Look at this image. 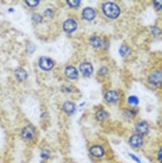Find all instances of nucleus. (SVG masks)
<instances>
[{
  "mask_svg": "<svg viewBox=\"0 0 162 163\" xmlns=\"http://www.w3.org/2000/svg\"><path fill=\"white\" fill-rule=\"evenodd\" d=\"M62 108H63V111L68 114H72L75 111V105L71 101H66L63 105Z\"/></svg>",
  "mask_w": 162,
  "mask_h": 163,
  "instance_id": "ddd939ff",
  "label": "nucleus"
},
{
  "mask_svg": "<svg viewBox=\"0 0 162 163\" xmlns=\"http://www.w3.org/2000/svg\"><path fill=\"white\" fill-rule=\"evenodd\" d=\"M135 129H136L137 134L141 135V136H144V135H147L148 132V125L146 122L141 121L137 124Z\"/></svg>",
  "mask_w": 162,
  "mask_h": 163,
  "instance_id": "20e7f679",
  "label": "nucleus"
},
{
  "mask_svg": "<svg viewBox=\"0 0 162 163\" xmlns=\"http://www.w3.org/2000/svg\"><path fill=\"white\" fill-rule=\"evenodd\" d=\"M64 30L67 33H72L77 29V23L74 20H67L63 24Z\"/></svg>",
  "mask_w": 162,
  "mask_h": 163,
  "instance_id": "1a4fd4ad",
  "label": "nucleus"
},
{
  "mask_svg": "<svg viewBox=\"0 0 162 163\" xmlns=\"http://www.w3.org/2000/svg\"><path fill=\"white\" fill-rule=\"evenodd\" d=\"M45 14H46L47 15H49V16H51L52 14H53V11H52L51 9H47L46 11H45Z\"/></svg>",
  "mask_w": 162,
  "mask_h": 163,
  "instance_id": "a878e982",
  "label": "nucleus"
},
{
  "mask_svg": "<svg viewBox=\"0 0 162 163\" xmlns=\"http://www.w3.org/2000/svg\"><path fill=\"white\" fill-rule=\"evenodd\" d=\"M128 102L131 105H137L139 103V100H138V98L136 96H130L128 98Z\"/></svg>",
  "mask_w": 162,
  "mask_h": 163,
  "instance_id": "6ab92c4d",
  "label": "nucleus"
},
{
  "mask_svg": "<svg viewBox=\"0 0 162 163\" xmlns=\"http://www.w3.org/2000/svg\"><path fill=\"white\" fill-rule=\"evenodd\" d=\"M29 6L30 7H35L39 3V1H35V0H29V1H26Z\"/></svg>",
  "mask_w": 162,
  "mask_h": 163,
  "instance_id": "aec40b11",
  "label": "nucleus"
},
{
  "mask_svg": "<svg viewBox=\"0 0 162 163\" xmlns=\"http://www.w3.org/2000/svg\"><path fill=\"white\" fill-rule=\"evenodd\" d=\"M33 19L35 20L36 22H38V23H39V22L41 21L42 18L40 16L39 14H34L33 15Z\"/></svg>",
  "mask_w": 162,
  "mask_h": 163,
  "instance_id": "393cba45",
  "label": "nucleus"
},
{
  "mask_svg": "<svg viewBox=\"0 0 162 163\" xmlns=\"http://www.w3.org/2000/svg\"><path fill=\"white\" fill-rule=\"evenodd\" d=\"M39 66L43 70L49 71L53 67V62L47 57H41L39 60Z\"/></svg>",
  "mask_w": 162,
  "mask_h": 163,
  "instance_id": "0eeeda50",
  "label": "nucleus"
},
{
  "mask_svg": "<svg viewBox=\"0 0 162 163\" xmlns=\"http://www.w3.org/2000/svg\"><path fill=\"white\" fill-rule=\"evenodd\" d=\"M161 122H162V119H161Z\"/></svg>",
  "mask_w": 162,
  "mask_h": 163,
  "instance_id": "bb28decb",
  "label": "nucleus"
},
{
  "mask_svg": "<svg viewBox=\"0 0 162 163\" xmlns=\"http://www.w3.org/2000/svg\"><path fill=\"white\" fill-rule=\"evenodd\" d=\"M128 52H129V48H128V46L122 45L119 49V54L122 57H125V56L127 55Z\"/></svg>",
  "mask_w": 162,
  "mask_h": 163,
  "instance_id": "a211bd4d",
  "label": "nucleus"
},
{
  "mask_svg": "<svg viewBox=\"0 0 162 163\" xmlns=\"http://www.w3.org/2000/svg\"><path fill=\"white\" fill-rule=\"evenodd\" d=\"M106 101H108L110 103H114L115 101H117L118 99V94L116 92L110 90L108 91L105 93V96H104Z\"/></svg>",
  "mask_w": 162,
  "mask_h": 163,
  "instance_id": "9d476101",
  "label": "nucleus"
},
{
  "mask_svg": "<svg viewBox=\"0 0 162 163\" xmlns=\"http://www.w3.org/2000/svg\"><path fill=\"white\" fill-rule=\"evenodd\" d=\"M129 156H130V157H131V159H132L134 161H135L136 162L141 163V159H140L139 158L137 157V156H135V155H134V154H132V153H129Z\"/></svg>",
  "mask_w": 162,
  "mask_h": 163,
  "instance_id": "b1692460",
  "label": "nucleus"
},
{
  "mask_svg": "<svg viewBox=\"0 0 162 163\" xmlns=\"http://www.w3.org/2000/svg\"><path fill=\"white\" fill-rule=\"evenodd\" d=\"M154 6L158 9H162V1H154Z\"/></svg>",
  "mask_w": 162,
  "mask_h": 163,
  "instance_id": "5701e85b",
  "label": "nucleus"
},
{
  "mask_svg": "<svg viewBox=\"0 0 162 163\" xmlns=\"http://www.w3.org/2000/svg\"><path fill=\"white\" fill-rule=\"evenodd\" d=\"M80 70L84 76H89L92 73L93 68L89 62H83L80 66Z\"/></svg>",
  "mask_w": 162,
  "mask_h": 163,
  "instance_id": "6e6552de",
  "label": "nucleus"
},
{
  "mask_svg": "<svg viewBox=\"0 0 162 163\" xmlns=\"http://www.w3.org/2000/svg\"><path fill=\"white\" fill-rule=\"evenodd\" d=\"M95 116L98 120H100V121H103L108 117V113L104 110H100L96 113Z\"/></svg>",
  "mask_w": 162,
  "mask_h": 163,
  "instance_id": "dca6fc26",
  "label": "nucleus"
},
{
  "mask_svg": "<svg viewBox=\"0 0 162 163\" xmlns=\"http://www.w3.org/2000/svg\"><path fill=\"white\" fill-rule=\"evenodd\" d=\"M90 44L92 45L93 47H101V45H102V42H101V38H98L97 36H93L90 38Z\"/></svg>",
  "mask_w": 162,
  "mask_h": 163,
  "instance_id": "2eb2a0df",
  "label": "nucleus"
},
{
  "mask_svg": "<svg viewBox=\"0 0 162 163\" xmlns=\"http://www.w3.org/2000/svg\"><path fill=\"white\" fill-rule=\"evenodd\" d=\"M83 17L87 20H93L95 17V12L92 8H87L83 11Z\"/></svg>",
  "mask_w": 162,
  "mask_h": 163,
  "instance_id": "f8f14e48",
  "label": "nucleus"
},
{
  "mask_svg": "<svg viewBox=\"0 0 162 163\" xmlns=\"http://www.w3.org/2000/svg\"><path fill=\"white\" fill-rule=\"evenodd\" d=\"M40 157L43 158V159H48L49 157H50V153L46 150H43L41 152V154H40Z\"/></svg>",
  "mask_w": 162,
  "mask_h": 163,
  "instance_id": "4be33fe9",
  "label": "nucleus"
},
{
  "mask_svg": "<svg viewBox=\"0 0 162 163\" xmlns=\"http://www.w3.org/2000/svg\"><path fill=\"white\" fill-rule=\"evenodd\" d=\"M65 74L68 78L75 79L77 78L78 72H77V69L73 66H68L65 69Z\"/></svg>",
  "mask_w": 162,
  "mask_h": 163,
  "instance_id": "9b49d317",
  "label": "nucleus"
},
{
  "mask_svg": "<svg viewBox=\"0 0 162 163\" xmlns=\"http://www.w3.org/2000/svg\"><path fill=\"white\" fill-rule=\"evenodd\" d=\"M67 3H68V5L71 7H77L80 5V1H67Z\"/></svg>",
  "mask_w": 162,
  "mask_h": 163,
  "instance_id": "412c9836",
  "label": "nucleus"
},
{
  "mask_svg": "<svg viewBox=\"0 0 162 163\" xmlns=\"http://www.w3.org/2000/svg\"><path fill=\"white\" fill-rule=\"evenodd\" d=\"M15 76H16L17 79L18 81H21L26 78L27 74L25 70H23V69H19L15 72Z\"/></svg>",
  "mask_w": 162,
  "mask_h": 163,
  "instance_id": "4468645a",
  "label": "nucleus"
},
{
  "mask_svg": "<svg viewBox=\"0 0 162 163\" xmlns=\"http://www.w3.org/2000/svg\"><path fill=\"white\" fill-rule=\"evenodd\" d=\"M156 161L158 163H162V144L158 147L156 153Z\"/></svg>",
  "mask_w": 162,
  "mask_h": 163,
  "instance_id": "f3484780",
  "label": "nucleus"
},
{
  "mask_svg": "<svg viewBox=\"0 0 162 163\" xmlns=\"http://www.w3.org/2000/svg\"><path fill=\"white\" fill-rule=\"evenodd\" d=\"M128 142H129V144L131 145V147H132L133 148H140L143 144V136L138 135V134H134V135H131L130 137Z\"/></svg>",
  "mask_w": 162,
  "mask_h": 163,
  "instance_id": "f03ea898",
  "label": "nucleus"
},
{
  "mask_svg": "<svg viewBox=\"0 0 162 163\" xmlns=\"http://www.w3.org/2000/svg\"><path fill=\"white\" fill-rule=\"evenodd\" d=\"M149 81L155 86H160L162 84V72L161 71H155L150 75Z\"/></svg>",
  "mask_w": 162,
  "mask_h": 163,
  "instance_id": "39448f33",
  "label": "nucleus"
},
{
  "mask_svg": "<svg viewBox=\"0 0 162 163\" xmlns=\"http://www.w3.org/2000/svg\"><path fill=\"white\" fill-rule=\"evenodd\" d=\"M35 128L32 125H27L24 127L21 131V135L23 138L27 139V140H31L35 137Z\"/></svg>",
  "mask_w": 162,
  "mask_h": 163,
  "instance_id": "7ed1b4c3",
  "label": "nucleus"
},
{
  "mask_svg": "<svg viewBox=\"0 0 162 163\" xmlns=\"http://www.w3.org/2000/svg\"><path fill=\"white\" fill-rule=\"evenodd\" d=\"M89 153L92 157L95 158H101L105 153L104 149L103 148L102 146L101 145H94L90 147L89 149Z\"/></svg>",
  "mask_w": 162,
  "mask_h": 163,
  "instance_id": "423d86ee",
  "label": "nucleus"
},
{
  "mask_svg": "<svg viewBox=\"0 0 162 163\" xmlns=\"http://www.w3.org/2000/svg\"><path fill=\"white\" fill-rule=\"evenodd\" d=\"M104 14L110 18H116L120 14V8L113 2L104 3L102 6Z\"/></svg>",
  "mask_w": 162,
  "mask_h": 163,
  "instance_id": "f257e3e1",
  "label": "nucleus"
}]
</instances>
